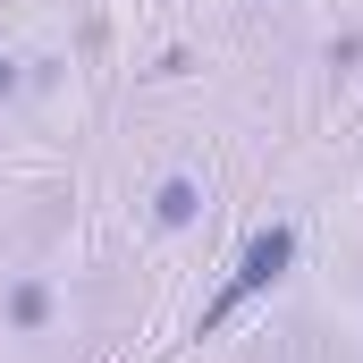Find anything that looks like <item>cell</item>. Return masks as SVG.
Wrapping results in <instances>:
<instances>
[{
    "instance_id": "7a4b0ae2",
    "label": "cell",
    "mask_w": 363,
    "mask_h": 363,
    "mask_svg": "<svg viewBox=\"0 0 363 363\" xmlns=\"http://www.w3.org/2000/svg\"><path fill=\"white\" fill-rule=\"evenodd\" d=\"M9 313H17V330H34V321L51 313V296H43V287H17V296H9Z\"/></svg>"
},
{
    "instance_id": "6da1fadb",
    "label": "cell",
    "mask_w": 363,
    "mask_h": 363,
    "mask_svg": "<svg viewBox=\"0 0 363 363\" xmlns=\"http://www.w3.org/2000/svg\"><path fill=\"white\" fill-rule=\"evenodd\" d=\"M287 254H296V237H287V228H271V237H254V245H245V262H237V279L220 287V304H211V321H220V313H237V304H245L254 287H271V279L287 271Z\"/></svg>"
},
{
    "instance_id": "3957f363",
    "label": "cell",
    "mask_w": 363,
    "mask_h": 363,
    "mask_svg": "<svg viewBox=\"0 0 363 363\" xmlns=\"http://www.w3.org/2000/svg\"><path fill=\"white\" fill-rule=\"evenodd\" d=\"M161 220H194V186H186V178L161 186Z\"/></svg>"
}]
</instances>
